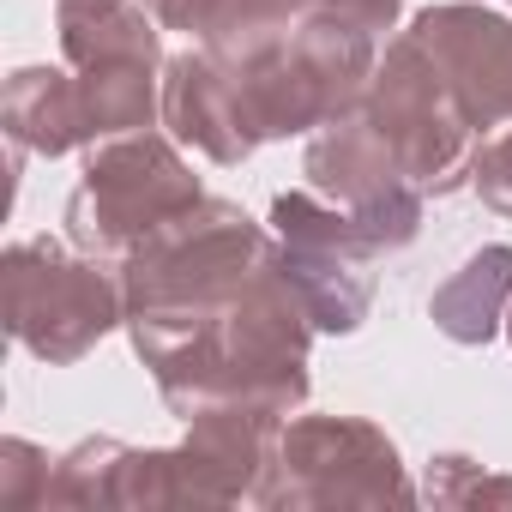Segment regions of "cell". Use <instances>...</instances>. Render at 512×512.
I'll return each mask as SVG.
<instances>
[{"mask_svg": "<svg viewBox=\"0 0 512 512\" xmlns=\"http://www.w3.org/2000/svg\"><path fill=\"white\" fill-rule=\"evenodd\" d=\"M266 260H278V235H266L241 205L211 193L169 217L157 235H145L121 266L127 338L139 362L151 374L181 362Z\"/></svg>", "mask_w": 512, "mask_h": 512, "instance_id": "1", "label": "cell"}, {"mask_svg": "<svg viewBox=\"0 0 512 512\" xmlns=\"http://www.w3.org/2000/svg\"><path fill=\"white\" fill-rule=\"evenodd\" d=\"M175 145L181 139L157 133V127L85 145V181L67 199V241L79 253H91V260L127 266V253L145 235H157L169 217L199 205L205 187L181 163Z\"/></svg>", "mask_w": 512, "mask_h": 512, "instance_id": "2", "label": "cell"}, {"mask_svg": "<svg viewBox=\"0 0 512 512\" xmlns=\"http://www.w3.org/2000/svg\"><path fill=\"white\" fill-rule=\"evenodd\" d=\"M0 284H7V332L49 368H67L91 356L115 326H127V290L121 266L91 253H61V241H13L0 253Z\"/></svg>", "mask_w": 512, "mask_h": 512, "instance_id": "3", "label": "cell"}, {"mask_svg": "<svg viewBox=\"0 0 512 512\" xmlns=\"http://www.w3.org/2000/svg\"><path fill=\"white\" fill-rule=\"evenodd\" d=\"M362 115L386 133V145L398 151L404 175L446 199L458 187H470L476 175V157H482V127L464 115L446 67L422 49V37H392L386 55L374 61V79H368V97H362Z\"/></svg>", "mask_w": 512, "mask_h": 512, "instance_id": "4", "label": "cell"}, {"mask_svg": "<svg viewBox=\"0 0 512 512\" xmlns=\"http://www.w3.org/2000/svg\"><path fill=\"white\" fill-rule=\"evenodd\" d=\"M266 512H308V506H416L398 446L386 428L362 416H290L278 428L272 464L253 488Z\"/></svg>", "mask_w": 512, "mask_h": 512, "instance_id": "5", "label": "cell"}, {"mask_svg": "<svg viewBox=\"0 0 512 512\" xmlns=\"http://www.w3.org/2000/svg\"><path fill=\"white\" fill-rule=\"evenodd\" d=\"M272 235L284 247V272L308 302L314 326L338 338L362 332L374 308V260H380V247L362 235V223L308 187V193L272 199Z\"/></svg>", "mask_w": 512, "mask_h": 512, "instance_id": "6", "label": "cell"}, {"mask_svg": "<svg viewBox=\"0 0 512 512\" xmlns=\"http://www.w3.org/2000/svg\"><path fill=\"white\" fill-rule=\"evenodd\" d=\"M302 175H308L314 193H326L332 205H344L380 253H404L422 235V199L428 193L404 175L398 151L386 145V133L362 109L326 121L308 139Z\"/></svg>", "mask_w": 512, "mask_h": 512, "instance_id": "7", "label": "cell"}, {"mask_svg": "<svg viewBox=\"0 0 512 512\" xmlns=\"http://www.w3.org/2000/svg\"><path fill=\"white\" fill-rule=\"evenodd\" d=\"M410 37L446 67L464 115L488 133L512 121V19L470 7V0H440V7L416 13Z\"/></svg>", "mask_w": 512, "mask_h": 512, "instance_id": "8", "label": "cell"}, {"mask_svg": "<svg viewBox=\"0 0 512 512\" xmlns=\"http://www.w3.org/2000/svg\"><path fill=\"white\" fill-rule=\"evenodd\" d=\"M278 416L253 410V404H211L187 416V440L175 446L181 470V506H235L253 500L272 446H278Z\"/></svg>", "mask_w": 512, "mask_h": 512, "instance_id": "9", "label": "cell"}, {"mask_svg": "<svg viewBox=\"0 0 512 512\" xmlns=\"http://www.w3.org/2000/svg\"><path fill=\"white\" fill-rule=\"evenodd\" d=\"M163 127L181 145H193L199 157H211L217 169H241L253 151L266 145L260 133H253V115H247L235 67H223L205 49H187V55L163 61Z\"/></svg>", "mask_w": 512, "mask_h": 512, "instance_id": "10", "label": "cell"}, {"mask_svg": "<svg viewBox=\"0 0 512 512\" xmlns=\"http://www.w3.org/2000/svg\"><path fill=\"white\" fill-rule=\"evenodd\" d=\"M296 37V31H290ZM241 79V97H247V115H253V133L260 139H296V133H320L326 121H338V97L332 85L296 55V43H278L266 49L260 61L235 67Z\"/></svg>", "mask_w": 512, "mask_h": 512, "instance_id": "11", "label": "cell"}, {"mask_svg": "<svg viewBox=\"0 0 512 512\" xmlns=\"http://www.w3.org/2000/svg\"><path fill=\"white\" fill-rule=\"evenodd\" d=\"M55 31H61V55L73 73H91V67H157L163 73V25L127 7V0L61 7Z\"/></svg>", "mask_w": 512, "mask_h": 512, "instance_id": "12", "label": "cell"}, {"mask_svg": "<svg viewBox=\"0 0 512 512\" xmlns=\"http://www.w3.org/2000/svg\"><path fill=\"white\" fill-rule=\"evenodd\" d=\"M506 308H512V247L494 241V247H476L470 260L428 296V320L440 338L476 350L488 344L500 326H506Z\"/></svg>", "mask_w": 512, "mask_h": 512, "instance_id": "13", "label": "cell"}, {"mask_svg": "<svg viewBox=\"0 0 512 512\" xmlns=\"http://www.w3.org/2000/svg\"><path fill=\"white\" fill-rule=\"evenodd\" d=\"M0 127L19 139L31 157H67L85 145V109H79V79L61 67H19L0 97Z\"/></svg>", "mask_w": 512, "mask_h": 512, "instance_id": "14", "label": "cell"}, {"mask_svg": "<svg viewBox=\"0 0 512 512\" xmlns=\"http://www.w3.org/2000/svg\"><path fill=\"white\" fill-rule=\"evenodd\" d=\"M157 67H91L79 73V109H85V145L121 139L163 121V85Z\"/></svg>", "mask_w": 512, "mask_h": 512, "instance_id": "15", "label": "cell"}, {"mask_svg": "<svg viewBox=\"0 0 512 512\" xmlns=\"http://www.w3.org/2000/svg\"><path fill=\"white\" fill-rule=\"evenodd\" d=\"M121 452H127V440L97 434V440H79L67 458H55V470H49V494H43V512H49V506H97V512H109Z\"/></svg>", "mask_w": 512, "mask_h": 512, "instance_id": "16", "label": "cell"}, {"mask_svg": "<svg viewBox=\"0 0 512 512\" xmlns=\"http://www.w3.org/2000/svg\"><path fill=\"white\" fill-rule=\"evenodd\" d=\"M163 506H181L175 446H127L121 464H115L109 512H163Z\"/></svg>", "mask_w": 512, "mask_h": 512, "instance_id": "17", "label": "cell"}, {"mask_svg": "<svg viewBox=\"0 0 512 512\" xmlns=\"http://www.w3.org/2000/svg\"><path fill=\"white\" fill-rule=\"evenodd\" d=\"M434 506H512V476H482L476 458L464 452H440L428 464V488Z\"/></svg>", "mask_w": 512, "mask_h": 512, "instance_id": "18", "label": "cell"}, {"mask_svg": "<svg viewBox=\"0 0 512 512\" xmlns=\"http://www.w3.org/2000/svg\"><path fill=\"white\" fill-rule=\"evenodd\" d=\"M49 452L31 440H0V506L7 512H31L49 494Z\"/></svg>", "mask_w": 512, "mask_h": 512, "instance_id": "19", "label": "cell"}, {"mask_svg": "<svg viewBox=\"0 0 512 512\" xmlns=\"http://www.w3.org/2000/svg\"><path fill=\"white\" fill-rule=\"evenodd\" d=\"M470 187L482 193V205H488V211L512 217V133H500L494 145H482V157H476V175H470Z\"/></svg>", "mask_w": 512, "mask_h": 512, "instance_id": "20", "label": "cell"}, {"mask_svg": "<svg viewBox=\"0 0 512 512\" xmlns=\"http://www.w3.org/2000/svg\"><path fill=\"white\" fill-rule=\"evenodd\" d=\"M320 13H326V19H344V25L368 31V37H380V31L398 25L404 0H320Z\"/></svg>", "mask_w": 512, "mask_h": 512, "instance_id": "21", "label": "cell"}, {"mask_svg": "<svg viewBox=\"0 0 512 512\" xmlns=\"http://www.w3.org/2000/svg\"><path fill=\"white\" fill-rule=\"evenodd\" d=\"M145 13H151L163 31H187V37L199 43V31H205V19H211V0H145Z\"/></svg>", "mask_w": 512, "mask_h": 512, "instance_id": "22", "label": "cell"}, {"mask_svg": "<svg viewBox=\"0 0 512 512\" xmlns=\"http://www.w3.org/2000/svg\"><path fill=\"white\" fill-rule=\"evenodd\" d=\"M55 7H91V0H55Z\"/></svg>", "mask_w": 512, "mask_h": 512, "instance_id": "23", "label": "cell"}, {"mask_svg": "<svg viewBox=\"0 0 512 512\" xmlns=\"http://www.w3.org/2000/svg\"><path fill=\"white\" fill-rule=\"evenodd\" d=\"M500 332H506V338H512V308H506V326H500Z\"/></svg>", "mask_w": 512, "mask_h": 512, "instance_id": "24", "label": "cell"}, {"mask_svg": "<svg viewBox=\"0 0 512 512\" xmlns=\"http://www.w3.org/2000/svg\"><path fill=\"white\" fill-rule=\"evenodd\" d=\"M506 7H512V0H506Z\"/></svg>", "mask_w": 512, "mask_h": 512, "instance_id": "25", "label": "cell"}]
</instances>
